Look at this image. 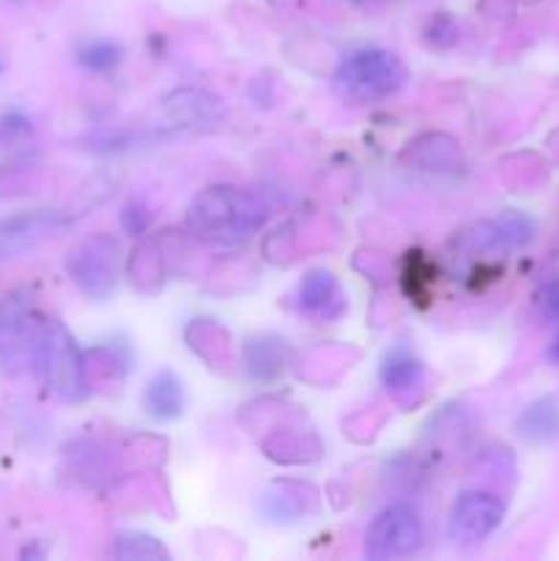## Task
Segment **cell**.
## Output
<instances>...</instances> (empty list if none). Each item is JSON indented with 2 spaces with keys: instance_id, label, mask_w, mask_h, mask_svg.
<instances>
[{
  "instance_id": "cell-16",
  "label": "cell",
  "mask_w": 559,
  "mask_h": 561,
  "mask_svg": "<svg viewBox=\"0 0 559 561\" xmlns=\"http://www.w3.org/2000/svg\"><path fill=\"white\" fill-rule=\"evenodd\" d=\"M305 488L290 485V482H283V485H274V491H269L263 496V513L272 520H296L305 515V510L310 507L312 496H301Z\"/></svg>"
},
{
  "instance_id": "cell-15",
  "label": "cell",
  "mask_w": 559,
  "mask_h": 561,
  "mask_svg": "<svg viewBox=\"0 0 559 561\" xmlns=\"http://www.w3.org/2000/svg\"><path fill=\"white\" fill-rule=\"evenodd\" d=\"M518 433L532 444H551L559 438V403L551 398L535 400L518 416Z\"/></svg>"
},
{
  "instance_id": "cell-3",
  "label": "cell",
  "mask_w": 559,
  "mask_h": 561,
  "mask_svg": "<svg viewBox=\"0 0 559 561\" xmlns=\"http://www.w3.org/2000/svg\"><path fill=\"white\" fill-rule=\"evenodd\" d=\"M406 82L400 58L387 49H356L332 77V88L345 104H376Z\"/></svg>"
},
{
  "instance_id": "cell-20",
  "label": "cell",
  "mask_w": 559,
  "mask_h": 561,
  "mask_svg": "<svg viewBox=\"0 0 559 561\" xmlns=\"http://www.w3.org/2000/svg\"><path fill=\"white\" fill-rule=\"evenodd\" d=\"M121 47L115 42H91L80 49V64L93 71H107L121 64Z\"/></svg>"
},
{
  "instance_id": "cell-14",
  "label": "cell",
  "mask_w": 559,
  "mask_h": 561,
  "mask_svg": "<svg viewBox=\"0 0 559 561\" xmlns=\"http://www.w3.org/2000/svg\"><path fill=\"white\" fill-rule=\"evenodd\" d=\"M186 340H190V348L212 367L230 362V337L217 321H208V318L192 321L186 329Z\"/></svg>"
},
{
  "instance_id": "cell-9",
  "label": "cell",
  "mask_w": 559,
  "mask_h": 561,
  "mask_svg": "<svg viewBox=\"0 0 559 561\" xmlns=\"http://www.w3.org/2000/svg\"><path fill=\"white\" fill-rule=\"evenodd\" d=\"M381 383L395 403L414 409L425 400V365L403 348L389 351L381 362Z\"/></svg>"
},
{
  "instance_id": "cell-13",
  "label": "cell",
  "mask_w": 559,
  "mask_h": 561,
  "mask_svg": "<svg viewBox=\"0 0 559 561\" xmlns=\"http://www.w3.org/2000/svg\"><path fill=\"white\" fill-rule=\"evenodd\" d=\"M142 405L153 420H175L184 409V389L175 373L162 370L148 381L146 394H142Z\"/></svg>"
},
{
  "instance_id": "cell-1",
  "label": "cell",
  "mask_w": 559,
  "mask_h": 561,
  "mask_svg": "<svg viewBox=\"0 0 559 561\" xmlns=\"http://www.w3.org/2000/svg\"><path fill=\"white\" fill-rule=\"evenodd\" d=\"M269 211L252 192L236 186H208L186 211V225L192 233L208 244H241L250 241L266 222Z\"/></svg>"
},
{
  "instance_id": "cell-19",
  "label": "cell",
  "mask_w": 559,
  "mask_h": 561,
  "mask_svg": "<svg viewBox=\"0 0 559 561\" xmlns=\"http://www.w3.org/2000/svg\"><path fill=\"white\" fill-rule=\"evenodd\" d=\"M442 142V135H433V151L427 146H422V140L417 142V164L425 170H453L460 164V157H458V146H455L453 140H444V146H438Z\"/></svg>"
},
{
  "instance_id": "cell-7",
  "label": "cell",
  "mask_w": 559,
  "mask_h": 561,
  "mask_svg": "<svg viewBox=\"0 0 559 561\" xmlns=\"http://www.w3.org/2000/svg\"><path fill=\"white\" fill-rule=\"evenodd\" d=\"M64 225L66 217L53 208H33V211L0 219V263L14 261V257H22L25 252L42 247Z\"/></svg>"
},
{
  "instance_id": "cell-23",
  "label": "cell",
  "mask_w": 559,
  "mask_h": 561,
  "mask_svg": "<svg viewBox=\"0 0 559 561\" xmlns=\"http://www.w3.org/2000/svg\"><path fill=\"white\" fill-rule=\"evenodd\" d=\"M551 356L559 362V334H557V343H554V348H551Z\"/></svg>"
},
{
  "instance_id": "cell-4",
  "label": "cell",
  "mask_w": 559,
  "mask_h": 561,
  "mask_svg": "<svg viewBox=\"0 0 559 561\" xmlns=\"http://www.w3.org/2000/svg\"><path fill=\"white\" fill-rule=\"evenodd\" d=\"M66 272L71 283L93 301L113 296L124 272V252L113 236H88L66 257Z\"/></svg>"
},
{
  "instance_id": "cell-5",
  "label": "cell",
  "mask_w": 559,
  "mask_h": 561,
  "mask_svg": "<svg viewBox=\"0 0 559 561\" xmlns=\"http://www.w3.org/2000/svg\"><path fill=\"white\" fill-rule=\"evenodd\" d=\"M42 327L44 321L25 290H11L0 299V367L9 376L33 367Z\"/></svg>"
},
{
  "instance_id": "cell-12",
  "label": "cell",
  "mask_w": 559,
  "mask_h": 561,
  "mask_svg": "<svg viewBox=\"0 0 559 561\" xmlns=\"http://www.w3.org/2000/svg\"><path fill=\"white\" fill-rule=\"evenodd\" d=\"M285 345L283 340L269 337V334H261V337H250L244 345V367L250 373L252 381H277L285 370Z\"/></svg>"
},
{
  "instance_id": "cell-10",
  "label": "cell",
  "mask_w": 559,
  "mask_h": 561,
  "mask_svg": "<svg viewBox=\"0 0 559 561\" xmlns=\"http://www.w3.org/2000/svg\"><path fill=\"white\" fill-rule=\"evenodd\" d=\"M299 310L318 323H334L345 316L349 301L332 272H307L299 285Z\"/></svg>"
},
{
  "instance_id": "cell-2",
  "label": "cell",
  "mask_w": 559,
  "mask_h": 561,
  "mask_svg": "<svg viewBox=\"0 0 559 561\" xmlns=\"http://www.w3.org/2000/svg\"><path fill=\"white\" fill-rule=\"evenodd\" d=\"M33 370L44 387L64 403H80L88 394V362L69 329L58 321H44L38 334Z\"/></svg>"
},
{
  "instance_id": "cell-22",
  "label": "cell",
  "mask_w": 559,
  "mask_h": 561,
  "mask_svg": "<svg viewBox=\"0 0 559 561\" xmlns=\"http://www.w3.org/2000/svg\"><path fill=\"white\" fill-rule=\"evenodd\" d=\"M148 219H151V217H148V214L142 211L140 206H135V203L124 208V228L129 230V233L140 236L142 228H146V225H148Z\"/></svg>"
},
{
  "instance_id": "cell-8",
  "label": "cell",
  "mask_w": 559,
  "mask_h": 561,
  "mask_svg": "<svg viewBox=\"0 0 559 561\" xmlns=\"http://www.w3.org/2000/svg\"><path fill=\"white\" fill-rule=\"evenodd\" d=\"M504 518V504L493 493L466 491L449 513V535L464 546H475L491 537Z\"/></svg>"
},
{
  "instance_id": "cell-17",
  "label": "cell",
  "mask_w": 559,
  "mask_h": 561,
  "mask_svg": "<svg viewBox=\"0 0 559 561\" xmlns=\"http://www.w3.org/2000/svg\"><path fill=\"white\" fill-rule=\"evenodd\" d=\"M129 279L140 290L159 288V283L164 279V263H162V252H159V247L153 244V241L140 244L135 252H132Z\"/></svg>"
},
{
  "instance_id": "cell-6",
  "label": "cell",
  "mask_w": 559,
  "mask_h": 561,
  "mask_svg": "<svg viewBox=\"0 0 559 561\" xmlns=\"http://www.w3.org/2000/svg\"><path fill=\"white\" fill-rule=\"evenodd\" d=\"M422 546V526L414 510L395 504L381 510L367 526L365 553L373 561L411 557Z\"/></svg>"
},
{
  "instance_id": "cell-11",
  "label": "cell",
  "mask_w": 559,
  "mask_h": 561,
  "mask_svg": "<svg viewBox=\"0 0 559 561\" xmlns=\"http://www.w3.org/2000/svg\"><path fill=\"white\" fill-rule=\"evenodd\" d=\"M168 113L184 126L214 129L217 124H223L225 104L214 93L201 91V88H181L173 96H168Z\"/></svg>"
},
{
  "instance_id": "cell-18",
  "label": "cell",
  "mask_w": 559,
  "mask_h": 561,
  "mask_svg": "<svg viewBox=\"0 0 559 561\" xmlns=\"http://www.w3.org/2000/svg\"><path fill=\"white\" fill-rule=\"evenodd\" d=\"M115 557L118 559H168V551L157 537L140 535V531H129L115 540Z\"/></svg>"
},
{
  "instance_id": "cell-21",
  "label": "cell",
  "mask_w": 559,
  "mask_h": 561,
  "mask_svg": "<svg viewBox=\"0 0 559 561\" xmlns=\"http://www.w3.org/2000/svg\"><path fill=\"white\" fill-rule=\"evenodd\" d=\"M540 310L548 321L559 323V277L548 279V283L540 288Z\"/></svg>"
}]
</instances>
